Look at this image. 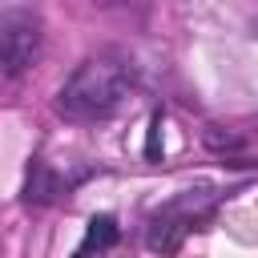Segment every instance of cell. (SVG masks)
<instances>
[{"mask_svg":"<svg viewBox=\"0 0 258 258\" xmlns=\"http://www.w3.org/2000/svg\"><path fill=\"white\" fill-rule=\"evenodd\" d=\"M85 242H93V246H101V250H109V246L117 242V222H113L109 214H101V218H93V222H89V234H85Z\"/></svg>","mask_w":258,"mask_h":258,"instance_id":"obj_5","label":"cell"},{"mask_svg":"<svg viewBox=\"0 0 258 258\" xmlns=\"http://www.w3.org/2000/svg\"><path fill=\"white\" fill-rule=\"evenodd\" d=\"M133 81H137L133 60L125 52H117V48H101V52L85 56L73 69V77L60 85L56 113L69 117V121H101V117L121 109Z\"/></svg>","mask_w":258,"mask_h":258,"instance_id":"obj_1","label":"cell"},{"mask_svg":"<svg viewBox=\"0 0 258 258\" xmlns=\"http://www.w3.org/2000/svg\"><path fill=\"white\" fill-rule=\"evenodd\" d=\"M105 254H109V250H101V246H93V242H81L73 258H105Z\"/></svg>","mask_w":258,"mask_h":258,"instance_id":"obj_7","label":"cell"},{"mask_svg":"<svg viewBox=\"0 0 258 258\" xmlns=\"http://www.w3.org/2000/svg\"><path fill=\"white\" fill-rule=\"evenodd\" d=\"M44 44V20L32 8H12L0 16V73L20 77L32 69Z\"/></svg>","mask_w":258,"mask_h":258,"instance_id":"obj_2","label":"cell"},{"mask_svg":"<svg viewBox=\"0 0 258 258\" xmlns=\"http://www.w3.org/2000/svg\"><path fill=\"white\" fill-rule=\"evenodd\" d=\"M194 206V198H181V202H173V206H165L161 214H153V222H149V250H157V254H173L177 246H181V238H185V230H189V210Z\"/></svg>","mask_w":258,"mask_h":258,"instance_id":"obj_3","label":"cell"},{"mask_svg":"<svg viewBox=\"0 0 258 258\" xmlns=\"http://www.w3.org/2000/svg\"><path fill=\"white\" fill-rule=\"evenodd\" d=\"M60 194V181H56V173L48 169V165H32V173H28V185H24V198L28 202H36V206H44V202H52Z\"/></svg>","mask_w":258,"mask_h":258,"instance_id":"obj_4","label":"cell"},{"mask_svg":"<svg viewBox=\"0 0 258 258\" xmlns=\"http://www.w3.org/2000/svg\"><path fill=\"white\" fill-rule=\"evenodd\" d=\"M206 145H210V149H238L242 141H238L234 133H226V137H222V133H218V125H210V129H206Z\"/></svg>","mask_w":258,"mask_h":258,"instance_id":"obj_6","label":"cell"}]
</instances>
